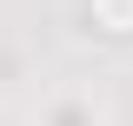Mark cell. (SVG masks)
<instances>
[{"instance_id":"obj_1","label":"cell","mask_w":133,"mask_h":126,"mask_svg":"<svg viewBox=\"0 0 133 126\" xmlns=\"http://www.w3.org/2000/svg\"><path fill=\"white\" fill-rule=\"evenodd\" d=\"M107 13H113V33H133V0H100Z\"/></svg>"}]
</instances>
